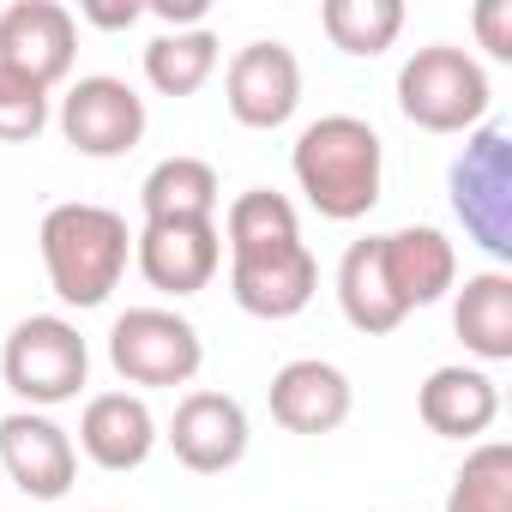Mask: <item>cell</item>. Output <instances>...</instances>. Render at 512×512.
<instances>
[{"instance_id": "cell-18", "label": "cell", "mask_w": 512, "mask_h": 512, "mask_svg": "<svg viewBox=\"0 0 512 512\" xmlns=\"http://www.w3.org/2000/svg\"><path fill=\"white\" fill-rule=\"evenodd\" d=\"M338 308H344V320L362 332V338H386V332H398L410 314H404V302L392 296V284H386V266H380V235H368V241H350L344 247V260H338Z\"/></svg>"}, {"instance_id": "cell-22", "label": "cell", "mask_w": 512, "mask_h": 512, "mask_svg": "<svg viewBox=\"0 0 512 512\" xmlns=\"http://www.w3.org/2000/svg\"><path fill=\"white\" fill-rule=\"evenodd\" d=\"M320 31L332 37L338 55L374 61L404 31V0H326V7H320Z\"/></svg>"}, {"instance_id": "cell-28", "label": "cell", "mask_w": 512, "mask_h": 512, "mask_svg": "<svg viewBox=\"0 0 512 512\" xmlns=\"http://www.w3.org/2000/svg\"><path fill=\"white\" fill-rule=\"evenodd\" d=\"M145 13H151L163 31H199L205 13H211V0H151Z\"/></svg>"}, {"instance_id": "cell-19", "label": "cell", "mask_w": 512, "mask_h": 512, "mask_svg": "<svg viewBox=\"0 0 512 512\" xmlns=\"http://www.w3.org/2000/svg\"><path fill=\"white\" fill-rule=\"evenodd\" d=\"M452 332L476 362H512V278L506 272H476L464 278L452 302Z\"/></svg>"}, {"instance_id": "cell-3", "label": "cell", "mask_w": 512, "mask_h": 512, "mask_svg": "<svg viewBox=\"0 0 512 512\" xmlns=\"http://www.w3.org/2000/svg\"><path fill=\"white\" fill-rule=\"evenodd\" d=\"M398 109L422 133H476L494 109L488 67L458 43H428L398 67Z\"/></svg>"}, {"instance_id": "cell-17", "label": "cell", "mask_w": 512, "mask_h": 512, "mask_svg": "<svg viewBox=\"0 0 512 512\" xmlns=\"http://www.w3.org/2000/svg\"><path fill=\"white\" fill-rule=\"evenodd\" d=\"M79 452L97 470H139L157 452V416L139 392H97L79 416Z\"/></svg>"}, {"instance_id": "cell-26", "label": "cell", "mask_w": 512, "mask_h": 512, "mask_svg": "<svg viewBox=\"0 0 512 512\" xmlns=\"http://www.w3.org/2000/svg\"><path fill=\"white\" fill-rule=\"evenodd\" d=\"M476 37L494 61H512V0H482L476 7Z\"/></svg>"}, {"instance_id": "cell-10", "label": "cell", "mask_w": 512, "mask_h": 512, "mask_svg": "<svg viewBox=\"0 0 512 512\" xmlns=\"http://www.w3.org/2000/svg\"><path fill=\"white\" fill-rule=\"evenodd\" d=\"M79 61V19L61 0H13L0 13V67L55 91Z\"/></svg>"}, {"instance_id": "cell-6", "label": "cell", "mask_w": 512, "mask_h": 512, "mask_svg": "<svg viewBox=\"0 0 512 512\" xmlns=\"http://www.w3.org/2000/svg\"><path fill=\"white\" fill-rule=\"evenodd\" d=\"M109 362L127 386H193L205 368V338L175 308H127L109 326Z\"/></svg>"}, {"instance_id": "cell-27", "label": "cell", "mask_w": 512, "mask_h": 512, "mask_svg": "<svg viewBox=\"0 0 512 512\" xmlns=\"http://www.w3.org/2000/svg\"><path fill=\"white\" fill-rule=\"evenodd\" d=\"M73 19H85V25H97V31H133V25L145 19V0H79Z\"/></svg>"}, {"instance_id": "cell-21", "label": "cell", "mask_w": 512, "mask_h": 512, "mask_svg": "<svg viewBox=\"0 0 512 512\" xmlns=\"http://www.w3.org/2000/svg\"><path fill=\"white\" fill-rule=\"evenodd\" d=\"M217 61H223V43H217L211 25H199V31H157V37L145 43V79H151V91H163V97H193V91H205V79L217 73Z\"/></svg>"}, {"instance_id": "cell-4", "label": "cell", "mask_w": 512, "mask_h": 512, "mask_svg": "<svg viewBox=\"0 0 512 512\" xmlns=\"http://www.w3.org/2000/svg\"><path fill=\"white\" fill-rule=\"evenodd\" d=\"M0 380H7L31 410L73 404L91 380V350L67 314H31L0 344Z\"/></svg>"}, {"instance_id": "cell-5", "label": "cell", "mask_w": 512, "mask_h": 512, "mask_svg": "<svg viewBox=\"0 0 512 512\" xmlns=\"http://www.w3.org/2000/svg\"><path fill=\"white\" fill-rule=\"evenodd\" d=\"M452 211L482 253L494 260L512 253V139L500 121L464 133V151L452 163Z\"/></svg>"}, {"instance_id": "cell-8", "label": "cell", "mask_w": 512, "mask_h": 512, "mask_svg": "<svg viewBox=\"0 0 512 512\" xmlns=\"http://www.w3.org/2000/svg\"><path fill=\"white\" fill-rule=\"evenodd\" d=\"M145 97L115 79V73H85L67 85L61 97V139L79 151V157H127L139 139H145Z\"/></svg>"}, {"instance_id": "cell-24", "label": "cell", "mask_w": 512, "mask_h": 512, "mask_svg": "<svg viewBox=\"0 0 512 512\" xmlns=\"http://www.w3.org/2000/svg\"><path fill=\"white\" fill-rule=\"evenodd\" d=\"M446 512H512V446L476 440L446 488Z\"/></svg>"}, {"instance_id": "cell-1", "label": "cell", "mask_w": 512, "mask_h": 512, "mask_svg": "<svg viewBox=\"0 0 512 512\" xmlns=\"http://www.w3.org/2000/svg\"><path fill=\"white\" fill-rule=\"evenodd\" d=\"M290 175L308 193V205L332 223H356L380 205L386 181V145L362 115H320L290 145Z\"/></svg>"}, {"instance_id": "cell-13", "label": "cell", "mask_w": 512, "mask_h": 512, "mask_svg": "<svg viewBox=\"0 0 512 512\" xmlns=\"http://www.w3.org/2000/svg\"><path fill=\"white\" fill-rule=\"evenodd\" d=\"M163 440L175 446V458H181L193 476H223V470H235V464L247 458L253 428H247L241 398H229V392H205V386H199V392H187V398L175 404Z\"/></svg>"}, {"instance_id": "cell-2", "label": "cell", "mask_w": 512, "mask_h": 512, "mask_svg": "<svg viewBox=\"0 0 512 512\" xmlns=\"http://www.w3.org/2000/svg\"><path fill=\"white\" fill-rule=\"evenodd\" d=\"M37 247H43V272H49V290L67 302V308H103L121 278H127V260H133V229L121 211L109 205H91V199H67V205H49L43 229H37Z\"/></svg>"}, {"instance_id": "cell-12", "label": "cell", "mask_w": 512, "mask_h": 512, "mask_svg": "<svg viewBox=\"0 0 512 512\" xmlns=\"http://www.w3.org/2000/svg\"><path fill=\"white\" fill-rule=\"evenodd\" d=\"M0 470L25 500H61L79 476V446L49 410H13L0 416Z\"/></svg>"}, {"instance_id": "cell-7", "label": "cell", "mask_w": 512, "mask_h": 512, "mask_svg": "<svg viewBox=\"0 0 512 512\" xmlns=\"http://www.w3.org/2000/svg\"><path fill=\"white\" fill-rule=\"evenodd\" d=\"M223 103L253 133L290 127V115L302 109V61H296V49L278 43V37H260V43L235 49L229 67H223Z\"/></svg>"}, {"instance_id": "cell-16", "label": "cell", "mask_w": 512, "mask_h": 512, "mask_svg": "<svg viewBox=\"0 0 512 512\" xmlns=\"http://www.w3.org/2000/svg\"><path fill=\"white\" fill-rule=\"evenodd\" d=\"M416 416L428 434L440 440H482L500 416V386L488 380V368H470V362H446L422 380L416 392Z\"/></svg>"}, {"instance_id": "cell-15", "label": "cell", "mask_w": 512, "mask_h": 512, "mask_svg": "<svg viewBox=\"0 0 512 512\" xmlns=\"http://www.w3.org/2000/svg\"><path fill=\"white\" fill-rule=\"evenodd\" d=\"M380 266H386V284L404 302V314L434 308L440 296L458 290V247L434 223H404V229L380 235Z\"/></svg>"}, {"instance_id": "cell-20", "label": "cell", "mask_w": 512, "mask_h": 512, "mask_svg": "<svg viewBox=\"0 0 512 512\" xmlns=\"http://www.w3.org/2000/svg\"><path fill=\"white\" fill-rule=\"evenodd\" d=\"M223 181L205 157H163L139 181V211L145 223H181V217H217Z\"/></svg>"}, {"instance_id": "cell-14", "label": "cell", "mask_w": 512, "mask_h": 512, "mask_svg": "<svg viewBox=\"0 0 512 512\" xmlns=\"http://www.w3.org/2000/svg\"><path fill=\"white\" fill-rule=\"evenodd\" d=\"M272 422L290 428V434H338L356 410V392H350V374L338 362H320V356H296L272 374Z\"/></svg>"}, {"instance_id": "cell-11", "label": "cell", "mask_w": 512, "mask_h": 512, "mask_svg": "<svg viewBox=\"0 0 512 512\" xmlns=\"http://www.w3.org/2000/svg\"><path fill=\"white\" fill-rule=\"evenodd\" d=\"M320 290V260L308 241L260 247V253H229V296L253 320H296Z\"/></svg>"}, {"instance_id": "cell-23", "label": "cell", "mask_w": 512, "mask_h": 512, "mask_svg": "<svg viewBox=\"0 0 512 512\" xmlns=\"http://www.w3.org/2000/svg\"><path fill=\"white\" fill-rule=\"evenodd\" d=\"M217 229H223V247H229V253H260V247L302 241L296 205H290L284 193H272V187H247V193H235Z\"/></svg>"}, {"instance_id": "cell-25", "label": "cell", "mask_w": 512, "mask_h": 512, "mask_svg": "<svg viewBox=\"0 0 512 512\" xmlns=\"http://www.w3.org/2000/svg\"><path fill=\"white\" fill-rule=\"evenodd\" d=\"M43 127H49V91L0 67V139H7V145H25V139H37Z\"/></svg>"}, {"instance_id": "cell-9", "label": "cell", "mask_w": 512, "mask_h": 512, "mask_svg": "<svg viewBox=\"0 0 512 512\" xmlns=\"http://www.w3.org/2000/svg\"><path fill=\"white\" fill-rule=\"evenodd\" d=\"M133 266L163 296H199L223 266V229L217 217H181V223H139Z\"/></svg>"}]
</instances>
